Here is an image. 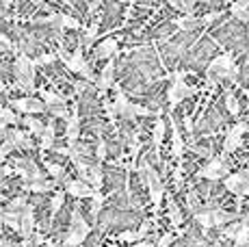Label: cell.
Segmentation results:
<instances>
[{
    "label": "cell",
    "mask_w": 249,
    "mask_h": 247,
    "mask_svg": "<svg viewBox=\"0 0 249 247\" xmlns=\"http://www.w3.org/2000/svg\"><path fill=\"white\" fill-rule=\"evenodd\" d=\"M226 160L223 159H214L213 163L208 165V167H204L202 169V178H208V180H219V178H223V176H226Z\"/></svg>",
    "instance_id": "10"
},
{
    "label": "cell",
    "mask_w": 249,
    "mask_h": 247,
    "mask_svg": "<svg viewBox=\"0 0 249 247\" xmlns=\"http://www.w3.org/2000/svg\"><path fill=\"white\" fill-rule=\"evenodd\" d=\"M247 241H249V226L247 223H243V226H238L236 234H234V243L241 247V245H245Z\"/></svg>",
    "instance_id": "24"
},
{
    "label": "cell",
    "mask_w": 249,
    "mask_h": 247,
    "mask_svg": "<svg viewBox=\"0 0 249 247\" xmlns=\"http://www.w3.org/2000/svg\"><path fill=\"white\" fill-rule=\"evenodd\" d=\"M87 234H89V223L83 219V215H80L78 211H74V215H71L70 234L65 236L63 245H65V247H76V245H80L85 239H87Z\"/></svg>",
    "instance_id": "2"
},
{
    "label": "cell",
    "mask_w": 249,
    "mask_h": 247,
    "mask_svg": "<svg viewBox=\"0 0 249 247\" xmlns=\"http://www.w3.org/2000/svg\"><path fill=\"white\" fill-rule=\"evenodd\" d=\"M0 48H2V50H13L11 39H9L7 35H2V33H0Z\"/></svg>",
    "instance_id": "41"
},
{
    "label": "cell",
    "mask_w": 249,
    "mask_h": 247,
    "mask_svg": "<svg viewBox=\"0 0 249 247\" xmlns=\"http://www.w3.org/2000/svg\"><path fill=\"white\" fill-rule=\"evenodd\" d=\"M13 150H16V145H13V141L9 139V137H4L2 145H0V160H4V156H9Z\"/></svg>",
    "instance_id": "30"
},
{
    "label": "cell",
    "mask_w": 249,
    "mask_h": 247,
    "mask_svg": "<svg viewBox=\"0 0 249 247\" xmlns=\"http://www.w3.org/2000/svg\"><path fill=\"white\" fill-rule=\"evenodd\" d=\"M4 91V87H2V85H0V93H2Z\"/></svg>",
    "instance_id": "45"
},
{
    "label": "cell",
    "mask_w": 249,
    "mask_h": 247,
    "mask_svg": "<svg viewBox=\"0 0 249 247\" xmlns=\"http://www.w3.org/2000/svg\"><path fill=\"white\" fill-rule=\"evenodd\" d=\"M226 104H228V111L236 115V113H238V100L234 98L232 91H226Z\"/></svg>",
    "instance_id": "32"
},
{
    "label": "cell",
    "mask_w": 249,
    "mask_h": 247,
    "mask_svg": "<svg viewBox=\"0 0 249 247\" xmlns=\"http://www.w3.org/2000/svg\"><path fill=\"white\" fill-rule=\"evenodd\" d=\"M52 187H54V182H48V180H44V178L35 180V182H26V189L33 191V193H46V191H50Z\"/></svg>",
    "instance_id": "20"
},
{
    "label": "cell",
    "mask_w": 249,
    "mask_h": 247,
    "mask_svg": "<svg viewBox=\"0 0 249 247\" xmlns=\"http://www.w3.org/2000/svg\"><path fill=\"white\" fill-rule=\"evenodd\" d=\"M22 124L33 132V135H37V137H41V132H44V128H46V124H44V122L35 120L33 115H26V117L22 120Z\"/></svg>",
    "instance_id": "18"
},
{
    "label": "cell",
    "mask_w": 249,
    "mask_h": 247,
    "mask_svg": "<svg viewBox=\"0 0 249 247\" xmlns=\"http://www.w3.org/2000/svg\"><path fill=\"white\" fill-rule=\"evenodd\" d=\"M7 137L13 141L16 148H22V150H31L33 148V141L28 139L24 130H7Z\"/></svg>",
    "instance_id": "12"
},
{
    "label": "cell",
    "mask_w": 249,
    "mask_h": 247,
    "mask_svg": "<svg viewBox=\"0 0 249 247\" xmlns=\"http://www.w3.org/2000/svg\"><path fill=\"white\" fill-rule=\"evenodd\" d=\"M65 189H68V193L74 197H91L95 193L87 182H78V180H70V178L65 180Z\"/></svg>",
    "instance_id": "11"
},
{
    "label": "cell",
    "mask_w": 249,
    "mask_h": 247,
    "mask_svg": "<svg viewBox=\"0 0 249 247\" xmlns=\"http://www.w3.org/2000/svg\"><path fill=\"white\" fill-rule=\"evenodd\" d=\"M226 189L236 195H249V178L245 174H236V176H228L226 178Z\"/></svg>",
    "instance_id": "7"
},
{
    "label": "cell",
    "mask_w": 249,
    "mask_h": 247,
    "mask_svg": "<svg viewBox=\"0 0 249 247\" xmlns=\"http://www.w3.org/2000/svg\"><path fill=\"white\" fill-rule=\"evenodd\" d=\"M141 180L145 182V187L150 189V195H152L154 206H159L160 197H162V184H160L159 174L154 172V167H152L147 160H143V163H141Z\"/></svg>",
    "instance_id": "3"
},
{
    "label": "cell",
    "mask_w": 249,
    "mask_h": 247,
    "mask_svg": "<svg viewBox=\"0 0 249 247\" xmlns=\"http://www.w3.org/2000/svg\"><path fill=\"white\" fill-rule=\"evenodd\" d=\"M95 37H98V24H93V26H91L89 31H87V35H85V46H91V44H93Z\"/></svg>",
    "instance_id": "36"
},
{
    "label": "cell",
    "mask_w": 249,
    "mask_h": 247,
    "mask_svg": "<svg viewBox=\"0 0 249 247\" xmlns=\"http://www.w3.org/2000/svg\"><path fill=\"white\" fill-rule=\"evenodd\" d=\"M241 247H249V241H247V243H245V245H241Z\"/></svg>",
    "instance_id": "46"
},
{
    "label": "cell",
    "mask_w": 249,
    "mask_h": 247,
    "mask_svg": "<svg viewBox=\"0 0 249 247\" xmlns=\"http://www.w3.org/2000/svg\"><path fill=\"white\" fill-rule=\"evenodd\" d=\"M24 206H26V197H16V199H13V202L7 206V211H11V212H22Z\"/></svg>",
    "instance_id": "33"
},
{
    "label": "cell",
    "mask_w": 249,
    "mask_h": 247,
    "mask_svg": "<svg viewBox=\"0 0 249 247\" xmlns=\"http://www.w3.org/2000/svg\"><path fill=\"white\" fill-rule=\"evenodd\" d=\"M59 59L63 61L65 65H68L71 72H78V74H83L87 80H93V72L89 70L87 61L83 59V48H76L74 54H68L65 50H61V52H59Z\"/></svg>",
    "instance_id": "4"
},
{
    "label": "cell",
    "mask_w": 249,
    "mask_h": 247,
    "mask_svg": "<svg viewBox=\"0 0 249 247\" xmlns=\"http://www.w3.org/2000/svg\"><path fill=\"white\" fill-rule=\"evenodd\" d=\"M167 208H169V215H171V221H174V226H180V223H182V215H180L178 206H176V202L171 197H167Z\"/></svg>",
    "instance_id": "25"
},
{
    "label": "cell",
    "mask_w": 249,
    "mask_h": 247,
    "mask_svg": "<svg viewBox=\"0 0 249 247\" xmlns=\"http://www.w3.org/2000/svg\"><path fill=\"white\" fill-rule=\"evenodd\" d=\"M115 52H117V44H115V41H104V44H100L98 48H95L93 56L95 59H104V56L115 54Z\"/></svg>",
    "instance_id": "19"
},
{
    "label": "cell",
    "mask_w": 249,
    "mask_h": 247,
    "mask_svg": "<svg viewBox=\"0 0 249 247\" xmlns=\"http://www.w3.org/2000/svg\"><path fill=\"white\" fill-rule=\"evenodd\" d=\"M9 174V167H0V178H2V176H7Z\"/></svg>",
    "instance_id": "44"
},
{
    "label": "cell",
    "mask_w": 249,
    "mask_h": 247,
    "mask_svg": "<svg viewBox=\"0 0 249 247\" xmlns=\"http://www.w3.org/2000/svg\"><path fill=\"white\" fill-rule=\"evenodd\" d=\"M41 98H44L46 106H56V104H63V96H56L52 91H41Z\"/></svg>",
    "instance_id": "26"
},
{
    "label": "cell",
    "mask_w": 249,
    "mask_h": 247,
    "mask_svg": "<svg viewBox=\"0 0 249 247\" xmlns=\"http://www.w3.org/2000/svg\"><path fill=\"white\" fill-rule=\"evenodd\" d=\"M232 13L236 16V20H241V22H249V9H247V7H241V4L234 2V4H232Z\"/></svg>",
    "instance_id": "27"
},
{
    "label": "cell",
    "mask_w": 249,
    "mask_h": 247,
    "mask_svg": "<svg viewBox=\"0 0 249 247\" xmlns=\"http://www.w3.org/2000/svg\"><path fill=\"white\" fill-rule=\"evenodd\" d=\"M193 93H195V89L186 87L184 80H182V74H178V76H176V80H174V85H171L169 91H167V100H169L171 106H176V104H178L180 100L193 96Z\"/></svg>",
    "instance_id": "5"
},
{
    "label": "cell",
    "mask_w": 249,
    "mask_h": 247,
    "mask_svg": "<svg viewBox=\"0 0 249 247\" xmlns=\"http://www.w3.org/2000/svg\"><path fill=\"white\" fill-rule=\"evenodd\" d=\"M46 247H52V245H46Z\"/></svg>",
    "instance_id": "47"
},
{
    "label": "cell",
    "mask_w": 249,
    "mask_h": 247,
    "mask_svg": "<svg viewBox=\"0 0 249 247\" xmlns=\"http://www.w3.org/2000/svg\"><path fill=\"white\" fill-rule=\"evenodd\" d=\"M113 78H115V61H111V63L102 70V74H100V80H98L100 89H108V87H111Z\"/></svg>",
    "instance_id": "14"
},
{
    "label": "cell",
    "mask_w": 249,
    "mask_h": 247,
    "mask_svg": "<svg viewBox=\"0 0 249 247\" xmlns=\"http://www.w3.org/2000/svg\"><path fill=\"white\" fill-rule=\"evenodd\" d=\"M0 13H2V11H0Z\"/></svg>",
    "instance_id": "48"
},
{
    "label": "cell",
    "mask_w": 249,
    "mask_h": 247,
    "mask_svg": "<svg viewBox=\"0 0 249 247\" xmlns=\"http://www.w3.org/2000/svg\"><path fill=\"white\" fill-rule=\"evenodd\" d=\"M122 241H126V243H130V241H139V239H143L139 232H124L122 236H119Z\"/></svg>",
    "instance_id": "39"
},
{
    "label": "cell",
    "mask_w": 249,
    "mask_h": 247,
    "mask_svg": "<svg viewBox=\"0 0 249 247\" xmlns=\"http://www.w3.org/2000/svg\"><path fill=\"white\" fill-rule=\"evenodd\" d=\"M54 59H56L54 54H41L39 59H37V61H33V63H37V65H50Z\"/></svg>",
    "instance_id": "40"
},
{
    "label": "cell",
    "mask_w": 249,
    "mask_h": 247,
    "mask_svg": "<svg viewBox=\"0 0 249 247\" xmlns=\"http://www.w3.org/2000/svg\"><path fill=\"white\" fill-rule=\"evenodd\" d=\"M197 223L204 228V230H208V228H213V217H210V211H199L197 212Z\"/></svg>",
    "instance_id": "29"
},
{
    "label": "cell",
    "mask_w": 249,
    "mask_h": 247,
    "mask_svg": "<svg viewBox=\"0 0 249 247\" xmlns=\"http://www.w3.org/2000/svg\"><path fill=\"white\" fill-rule=\"evenodd\" d=\"M0 223H7L13 230H20V212L11 211H0Z\"/></svg>",
    "instance_id": "16"
},
{
    "label": "cell",
    "mask_w": 249,
    "mask_h": 247,
    "mask_svg": "<svg viewBox=\"0 0 249 247\" xmlns=\"http://www.w3.org/2000/svg\"><path fill=\"white\" fill-rule=\"evenodd\" d=\"M176 26L182 28L184 33H191V31L202 26V20H199V18H193V16H186V18H182V20L176 22Z\"/></svg>",
    "instance_id": "17"
},
{
    "label": "cell",
    "mask_w": 249,
    "mask_h": 247,
    "mask_svg": "<svg viewBox=\"0 0 249 247\" xmlns=\"http://www.w3.org/2000/svg\"><path fill=\"white\" fill-rule=\"evenodd\" d=\"M63 199H65L63 193H56V195L52 197V202H50V211H52V215H56V212L61 211V206H63Z\"/></svg>",
    "instance_id": "34"
},
{
    "label": "cell",
    "mask_w": 249,
    "mask_h": 247,
    "mask_svg": "<svg viewBox=\"0 0 249 247\" xmlns=\"http://www.w3.org/2000/svg\"><path fill=\"white\" fill-rule=\"evenodd\" d=\"M245 130H247L245 124H236V126L228 132V139H226V143H223V154H230V152H234L241 145V137Z\"/></svg>",
    "instance_id": "9"
},
{
    "label": "cell",
    "mask_w": 249,
    "mask_h": 247,
    "mask_svg": "<svg viewBox=\"0 0 249 247\" xmlns=\"http://www.w3.org/2000/svg\"><path fill=\"white\" fill-rule=\"evenodd\" d=\"M162 137H165V122L159 120L154 126V145L159 148V145L162 143Z\"/></svg>",
    "instance_id": "28"
},
{
    "label": "cell",
    "mask_w": 249,
    "mask_h": 247,
    "mask_svg": "<svg viewBox=\"0 0 249 247\" xmlns=\"http://www.w3.org/2000/svg\"><path fill=\"white\" fill-rule=\"evenodd\" d=\"M59 24L61 28H78V20H74V18H70V16H63V13H59Z\"/></svg>",
    "instance_id": "31"
},
{
    "label": "cell",
    "mask_w": 249,
    "mask_h": 247,
    "mask_svg": "<svg viewBox=\"0 0 249 247\" xmlns=\"http://www.w3.org/2000/svg\"><path fill=\"white\" fill-rule=\"evenodd\" d=\"M33 228H35V211H33V206H24V211L20 212V234L24 239H31L33 236Z\"/></svg>",
    "instance_id": "8"
},
{
    "label": "cell",
    "mask_w": 249,
    "mask_h": 247,
    "mask_svg": "<svg viewBox=\"0 0 249 247\" xmlns=\"http://www.w3.org/2000/svg\"><path fill=\"white\" fill-rule=\"evenodd\" d=\"M210 217H213V226H226V223L236 221V215L228 211H221V208H213L210 211Z\"/></svg>",
    "instance_id": "13"
},
{
    "label": "cell",
    "mask_w": 249,
    "mask_h": 247,
    "mask_svg": "<svg viewBox=\"0 0 249 247\" xmlns=\"http://www.w3.org/2000/svg\"><path fill=\"white\" fill-rule=\"evenodd\" d=\"M182 124H184V132L189 135V139H193V124H191V117L182 115Z\"/></svg>",
    "instance_id": "37"
},
{
    "label": "cell",
    "mask_w": 249,
    "mask_h": 247,
    "mask_svg": "<svg viewBox=\"0 0 249 247\" xmlns=\"http://www.w3.org/2000/svg\"><path fill=\"white\" fill-rule=\"evenodd\" d=\"M11 108H16L20 113H44L46 104L35 98H18V100H11Z\"/></svg>",
    "instance_id": "6"
},
{
    "label": "cell",
    "mask_w": 249,
    "mask_h": 247,
    "mask_svg": "<svg viewBox=\"0 0 249 247\" xmlns=\"http://www.w3.org/2000/svg\"><path fill=\"white\" fill-rule=\"evenodd\" d=\"M41 148H46V150L54 148V126L52 124H48L44 128V132H41Z\"/></svg>",
    "instance_id": "21"
},
{
    "label": "cell",
    "mask_w": 249,
    "mask_h": 247,
    "mask_svg": "<svg viewBox=\"0 0 249 247\" xmlns=\"http://www.w3.org/2000/svg\"><path fill=\"white\" fill-rule=\"evenodd\" d=\"M0 247H16V245L9 243V241H0Z\"/></svg>",
    "instance_id": "43"
},
{
    "label": "cell",
    "mask_w": 249,
    "mask_h": 247,
    "mask_svg": "<svg viewBox=\"0 0 249 247\" xmlns=\"http://www.w3.org/2000/svg\"><path fill=\"white\" fill-rule=\"evenodd\" d=\"M46 169L50 172L52 176L56 178V182H65L68 180V176H65V169L61 167V165H56V163H46Z\"/></svg>",
    "instance_id": "23"
},
{
    "label": "cell",
    "mask_w": 249,
    "mask_h": 247,
    "mask_svg": "<svg viewBox=\"0 0 249 247\" xmlns=\"http://www.w3.org/2000/svg\"><path fill=\"white\" fill-rule=\"evenodd\" d=\"M78 135H80V117L71 115L70 122H68V141H70V145H74L76 141H78Z\"/></svg>",
    "instance_id": "15"
},
{
    "label": "cell",
    "mask_w": 249,
    "mask_h": 247,
    "mask_svg": "<svg viewBox=\"0 0 249 247\" xmlns=\"http://www.w3.org/2000/svg\"><path fill=\"white\" fill-rule=\"evenodd\" d=\"M95 156H98V160H102L104 156H107V143H104V139L98 141V148H95Z\"/></svg>",
    "instance_id": "38"
},
{
    "label": "cell",
    "mask_w": 249,
    "mask_h": 247,
    "mask_svg": "<svg viewBox=\"0 0 249 247\" xmlns=\"http://www.w3.org/2000/svg\"><path fill=\"white\" fill-rule=\"evenodd\" d=\"M171 243H174V234H162L159 241V247H169Z\"/></svg>",
    "instance_id": "42"
},
{
    "label": "cell",
    "mask_w": 249,
    "mask_h": 247,
    "mask_svg": "<svg viewBox=\"0 0 249 247\" xmlns=\"http://www.w3.org/2000/svg\"><path fill=\"white\" fill-rule=\"evenodd\" d=\"M20 117L18 113H13L11 108H0V126H9V124H18Z\"/></svg>",
    "instance_id": "22"
},
{
    "label": "cell",
    "mask_w": 249,
    "mask_h": 247,
    "mask_svg": "<svg viewBox=\"0 0 249 247\" xmlns=\"http://www.w3.org/2000/svg\"><path fill=\"white\" fill-rule=\"evenodd\" d=\"M182 148H184V143H182V139H180V130L174 128V154L182 156Z\"/></svg>",
    "instance_id": "35"
},
{
    "label": "cell",
    "mask_w": 249,
    "mask_h": 247,
    "mask_svg": "<svg viewBox=\"0 0 249 247\" xmlns=\"http://www.w3.org/2000/svg\"><path fill=\"white\" fill-rule=\"evenodd\" d=\"M16 78H18V85H20L24 91H33V89H35V63H33L26 54L18 56Z\"/></svg>",
    "instance_id": "1"
}]
</instances>
